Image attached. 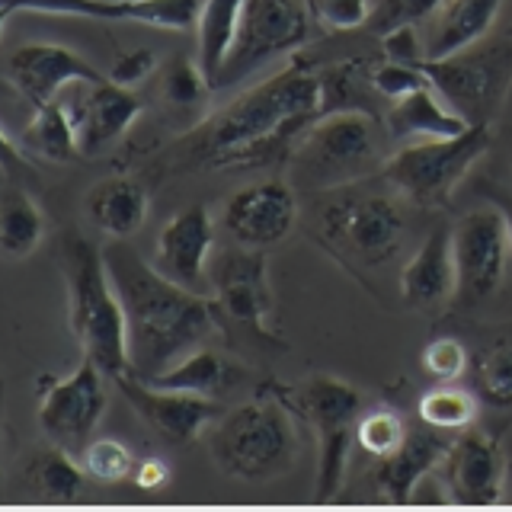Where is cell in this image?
Masks as SVG:
<instances>
[{
	"label": "cell",
	"mask_w": 512,
	"mask_h": 512,
	"mask_svg": "<svg viewBox=\"0 0 512 512\" xmlns=\"http://www.w3.org/2000/svg\"><path fill=\"white\" fill-rule=\"evenodd\" d=\"M327 112V80L308 61L295 58L288 68L205 119L176 148L180 167H266L292 157L311 122Z\"/></svg>",
	"instance_id": "1"
},
{
	"label": "cell",
	"mask_w": 512,
	"mask_h": 512,
	"mask_svg": "<svg viewBox=\"0 0 512 512\" xmlns=\"http://www.w3.org/2000/svg\"><path fill=\"white\" fill-rule=\"evenodd\" d=\"M103 260L125 308L128 375L154 381L199 349L221 324L215 298L176 285L157 266L144 263L128 240L112 237L103 247Z\"/></svg>",
	"instance_id": "2"
},
{
	"label": "cell",
	"mask_w": 512,
	"mask_h": 512,
	"mask_svg": "<svg viewBox=\"0 0 512 512\" xmlns=\"http://www.w3.org/2000/svg\"><path fill=\"white\" fill-rule=\"evenodd\" d=\"M404 196L391 186H375L372 176L359 183L324 189L317 196L314 237L352 276L394 263L407 240Z\"/></svg>",
	"instance_id": "3"
},
{
	"label": "cell",
	"mask_w": 512,
	"mask_h": 512,
	"mask_svg": "<svg viewBox=\"0 0 512 512\" xmlns=\"http://www.w3.org/2000/svg\"><path fill=\"white\" fill-rule=\"evenodd\" d=\"M61 269L68 285V324L74 340L109 378L128 372L125 308L109 279L103 250L80 234H64Z\"/></svg>",
	"instance_id": "4"
},
{
	"label": "cell",
	"mask_w": 512,
	"mask_h": 512,
	"mask_svg": "<svg viewBox=\"0 0 512 512\" xmlns=\"http://www.w3.org/2000/svg\"><path fill=\"white\" fill-rule=\"evenodd\" d=\"M208 452L228 477L272 480L292 471L298 432L288 404L276 391L256 394L208 426Z\"/></svg>",
	"instance_id": "5"
},
{
	"label": "cell",
	"mask_w": 512,
	"mask_h": 512,
	"mask_svg": "<svg viewBox=\"0 0 512 512\" xmlns=\"http://www.w3.org/2000/svg\"><path fill=\"white\" fill-rule=\"evenodd\" d=\"M381 125L372 109H330L317 116L292 151L295 180L324 192L381 173Z\"/></svg>",
	"instance_id": "6"
},
{
	"label": "cell",
	"mask_w": 512,
	"mask_h": 512,
	"mask_svg": "<svg viewBox=\"0 0 512 512\" xmlns=\"http://www.w3.org/2000/svg\"><path fill=\"white\" fill-rule=\"evenodd\" d=\"M490 125H471L452 138H420L384 160L381 180L416 208H445L480 157L490 151Z\"/></svg>",
	"instance_id": "7"
},
{
	"label": "cell",
	"mask_w": 512,
	"mask_h": 512,
	"mask_svg": "<svg viewBox=\"0 0 512 512\" xmlns=\"http://www.w3.org/2000/svg\"><path fill=\"white\" fill-rule=\"evenodd\" d=\"M429 84L471 125H493L512 93V32L503 39H480L448 58L420 61Z\"/></svg>",
	"instance_id": "8"
},
{
	"label": "cell",
	"mask_w": 512,
	"mask_h": 512,
	"mask_svg": "<svg viewBox=\"0 0 512 512\" xmlns=\"http://www.w3.org/2000/svg\"><path fill=\"white\" fill-rule=\"evenodd\" d=\"M311 0H244L237 42L218 74L215 90L247 80L263 64L292 55L311 39Z\"/></svg>",
	"instance_id": "9"
},
{
	"label": "cell",
	"mask_w": 512,
	"mask_h": 512,
	"mask_svg": "<svg viewBox=\"0 0 512 512\" xmlns=\"http://www.w3.org/2000/svg\"><path fill=\"white\" fill-rule=\"evenodd\" d=\"M458 288L452 311H477L500 292L509 269L512 237L500 208H474L452 228Z\"/></svg>",
	"instance_id": "10"
},
{
	"label": "cell",
	"mask_w": 512,
	"mask_h": 512,
	"mask_svg": "<svg viewBox=\"0 0 512 512\" xmlns=\"http://www.w3.org/2000/svg\"><path fill=\"white\" fill-rule=\"evenodd\" d=\"M295 404L317 436V493L330 496L343 484L349 439L352 426L359 423L362 397L349 381L320 372L298 384Z\"/></svg>",
	"instance_id": "11"
},
{
	"label": "cell",
	"mask_w": 512,
	"mask_h": 512,
	"mask_svg": "<svg viewBox=\"0 0 512 512\" xmlns=\"http://www.w3.org/2000/svg\"><path fill=\"white\" fill-rule=\"evenodd\" d=\"M208 282H212L221 320L247 330L256 340L276 343V333L269 327L276 298H272L269 263L263 250L244 244L218 250L212 266H208Z\"/></svg>",
	"instance_id": "12"
},
{
	"label": "cell",
	"mask_w": 512,
	"mask_h": 512,
	"mask_svg": "<svg viewBox=\"0 0 512 512\" xmlns=\"http://www.w3.org/2000/svg\"><path fill=\"white\" fill-rule=\"evenodd\" d=\"M106 372L90 356L71 375L55 378L39 400V426L58 445H80L93 436L109 407Z\"/></svg>",
	"instance_id": "13"
},
{
	"label": "cell",
	"mask_w": 512,
	"mask_h": 512,
	"mask_svg": "<svg viewBox=\"0 0 512 512\" xmlns=\"http://www.w3.org/2000/svg\"><path fill=\"white\" fill-rule=\"evenodd\" d=\"M112 384L138 413V420L170 445H192L221 416V407L205 394L160 388L128 372L116 375Z\"/></svg>",
	"instance_id": "14"
},
{
	"label": "cell",
	"mask_w": 512,
	"mask_h": 512,
	"mask_svg": "<svg viewBox=\"0 0 512 512\" xmlns=\"http://www.w3.org/2000/svg\"><path fill=\"white\" fill-rule=\"evenodd\" d=\"M202 4L205 0H0V23H10L13 13H48L189 32L199 23Z\"/></svg>",
	"instance_id": "15"
},
{
	"label": "cell",
	"mask_w": 512,
	"mask_h": 512,
	"mask_svg": "<svg viewBox=\"0 0 512 512\" xmlns=\"http://www.w3.org/2000/svg\"><path fill=\"white\" fill-rule=\"evenodd\" d=\"M298 196L282 180H266L237 189L224 205V228L237 244L266 250L276 247L295 231Z\"/></svg>",
	"instance_id": "16"
},
{
	"label": "cell",
	"mask_w": 512,
	"mask_h": 512,
	"mask_svg": "<svg viewBox=\"0 0 512 512\" xmlns=\"http://www.w3.org/2000/svg\"><path fill=\"white\" fill-rule=\"evenodd\" d=\"M7 80L36 109L52 103L68 84H100L106 77L71 48L55 42H29L7 58Z\"/></svg>",
	"instance_id": "17"
},
{
	"label": "cell",
	"mask_w": 512,
	"mask_h": 512,
	"mask_svg": "<svg viewBox=\"0 0 512 512\" xmlns=\"http://www.w3.org/2000/svg\"><path fill=\"white\" fill-rule=\"evenodd\" d=\"M215 247V221L205 205H189L157 234L154 266L176 285L202 292Z\"/></svg>",
	"instance_id": "18"
},
{
	"label": "cell",
	"mask_w": 512,
	"mask_h": 512,
	"mask_svg": "<svg viewBox=\"0 0 512 512\" xmlns=\"http://www.w3.org/2000/svg\"><path fill=\"white\" fill-rule=\"evenodd\" d=\"M445 484L461 506H490L500 500L506 480V452L500 439L484 432H464L442 461Z\"/></svg>",
	"instance_id": "19"
},
{
	"label": "cell",
	"mask_w": 512,
	"mask_h": 512,
	"mask_svg": "<svg viewBox=\"0 0 512 512\" xmlns=\"http://www.w3.org/2000/svg\"><path fill=\"white\" fill-rule=\"evenodd\" d=\"M455 288H458V269H455L452 228L439 224L416 247L407 266L400 269V301L413 311L452 308Z\"/></svg>",
	"instance_id": "20"
},
{
	"label": "cell",
	"mask_w": 512,
	"mask_h": 512,
	"mask_svg": "<svg viewBox=\"0 0 512 512\" xmlns=\"http://www.w3.org/2000/svg\"><path fill=\"white\" fill-rule=\"evenodd\" d=\"M68 109L77 128L80 157H96L135 125L144 106L132 93V87H122L112 77H106L100 84H87V93L80 96V103Z\"/></svg>",
	"instance_id": "21"
},
{
	"label": "cell",
	"mask_w": 512,
	"mask_h": 512,
	"mask_svg": "<svg viewBox=\"0 0 512 512\" xmlns=\"http://www.w3.org/2000/svg\"><path fill=\"white\" fill-rule=\"evenodd\" d=\"M448 448H452V442L442 436V429H432L429 423L410 429L397 452L378 458L375 487L381 490L384 500L407 503L416 484L445 461Z\"/></svg>",
	"instance_id": "22"
},
{
	"label": "cell",
	"mask_w": 512,
	"mask_h": 512,
	"mask_svg": "<svg viewBox=\"0 0 512 512\" xmlns=\"http://www.w3.org/2000/svg\"><path fill=\"white\" fill-rule=\"evenodd\" d=\"M84 208L96 231L116 240H128L148 221L151 192L135 176H109V180H100L87 192Z\"/></svg>",
	"instance_id": "23"
},
{
	"label": "cell",
	"mask_w": 512,
	"mask_h": 512,
	"mask_svg": "<svg viewBox=\"0 0 512 512\" xmlns=\"http://www.w3.org/2000/svg\"><path fill=\"white\" fill-rule=\"evenodd\" d=\"M384 128H388L391 138H452L468 132L471 122L458 116V112L442 100V93L426 84L420 90H413L407 96L391 103V109L384 112Z\"/></svg>",
	"instance_id": "24"
},
{
	"label": "cell",
	"mask_w": 512,
	"mask_h": 512,
	"mask_svg": "<svg viewBox=\"0 0 512 512\" xmlns=\"http://www.w3.org/2000/svg\"><path fill=\"white\" fill-rule=\"evenodd\" d=\"M500 4L503 0H445L429 32L426 58H448L487 39Z\"/></svg>",
	"instance_id": "25"
},
{
	"label": "cell",
	"mask_w": 512,
	"mask_h": 512,
	"mask_svg": "<svg viewBox=\"0 0 512 512\" xmlns=\"http://www.w3.org/2000/svg\"><path fill=\"white\" fill-rule=\"evenodd\" d=\"M471 388L493 410H512V324L493 327L471 352Z\"/></svg>",
	"instance_id": "26"
},
{
	"label": "cell",
	"mask_w": 512,
	"mask_h": 512,
	"mask_svg": "<svg viewBox=\"0 0 512 512\" xmlns=\"http://www.w3.org/2000/svg\"><path fill=\"white\" fill-rule=\"evenodd\" d=\"M240 16H244V0H205L199 23H196V36H199V64L208 77V84H218V74L228 61L231 48L237 42V29H240Z\"/></svg>",
	"instance_id": "27"
},
{
	"label": "cell",
	"mask_w": 512,
	"mask_h": 512,
	"mask_svg": "<svg viewBox=\"0 0 512 512\" xmlns=\"http://www.w3.org/2000/svg\"><path fill=\"white\" fill-rule=\"evenodd\" d=\"M45 237V215L39 202L20 186H7L0 196V250L10 260H26Z\"/></svg>",
	"instance_id": "28"
},
{
	"label": "cell",
	"mask_w": 512,
	"mask_h": 512,
	"mask_svg": "<svg viewBox=\"0 0 512 512\" xmlns=\"http://www.w3.org/2000/svg\"><path fill=\"white\" fill-rule=\"evenodd\" d=\"M23 144H29L39 157L55 160V164H68V160H74L80 154V141H77V128H74L68 103L52 100V103L32 109Z\"/></svg>",
	"instance_id": "29"
},
{
	"label": "cell",
	"mask_w": 512,
	"mask_h": 512,
	"mask_svg": "<svg viewBox=\"0 0 512 512\" xmlns=\"http://www.w3.org/2000/svg\"><path fill=\"white\" fill-rule=\"evenodd\" d=\"M234 365L221 356L215 349H192L189 356H183L173 368H167L164 375H157L151 384H160V388H176V391H192V394H205L212 397L224 388H231L234 381Z\"/></svg>",
	"instance_id": "30"
},
{
	"label": "cell",
	"mask_w": 512,
	"mask_h": 512,
	"mask_svg": "<svg viewBox=\"0 0 512 512\" xmlns=\"http://www.w3.org/2000/svg\"><path fill=\"white\" fill-rule=\"evenodd\" d=\"M26 477L32 480V487L42 490V496H48V500H55V503H71L77 500V493L84 490V471L77 468L74 458L64 452V445L58 442H52L29 458Z\"/></svg>",
	"instance_id": "31"
},
{
	"label": "cell",
	"mask_w": 512,
	"mask_h": 512,
	"mask_svg": "<svg viewBox=\"0 0 512 512\" xmlns=\"http://www.w3.org/2000/svg\"><path fill=\"white\" fill-rule=\"evenodd\" d=\"M477 394L474 388H458V384H442L420 397V420L442 432H461L477 420Z\"/></svg>",
	"instance_id": "32"
},
{
	"label": "cell",
	"mask_w": 512,
	"mask_h": 512,
	"mask_svg": "<svg viewBox=\"0 0 512 512\" xmlns=\"http://www.w3.org/2000/svg\"><path fill=\"white\" fill-rule=\"evenodd\" d=\"M160 90H164V100L176 109H196L208 100L212 84L202 71L199 61H189L183 55L170 58L164 68V80H160Z\"/></svg>",
	"instance_id": "33"
},
{
	"label": "cell",
	"mask_w": 512,
	"mask_h": 512,
	"mask_svg": "<svg viewBox=\"0 0 512 512\" xmlns=\"http://www.w3.org/2000/svg\"><path fill=\"white\" fill-rule=\"evenodd\" d=\"M407 432H410V426L404 423V416L391 407L368 410L356 423V439L372 458H384V455L397 452L400 442L407 439Z\"/></svg>",
	"instance_id": "34"
},
{
	"label": "cell",
	"mask_w": 512,
	"mask_h": 512,
	"mask_svg": "<svg viewBox=\"0 0 512 512\" xmlns=\"http://www.w3.org/2000/svg\"><path fill=\"white\" fill-rule=\"evenodd\" d=\"M423 368L436 381L455 384L471 372V352L458 336H436L423 349Z\"/></svg>",
	"instance_id": "35"
},
{
	"label": "cell",
	"mask_w": 512,
	"mask_h": 512,
	"mask_svg": "<svg viewBox=\"0 0 512 512\" xmlns=\"http://www.w3.org/2000/svg\"><path fill=\"white\" fill-rule=\"evenodd\" d=\"M135 455L132 448L119 439H93L84 448V468L90 477L106 480V484H116V480L128 477L135 471Z\"/></svg>",
	"instance_id": "36"
},
{
	"label": "cell",
	"mask_w": 512,
	"mask_h": 512,
	"mask_svg": "<svg viewBox=\"0 0 512 512\" xmlns=\"http://www.w3.org/2000/svg\"><path fill=\"white\" fill-rule=\"evenodd\" d=\"M368 84H372V90L378 96H384V100H400V96H407L413 90H420L429 84V77L423 74L420 64H404V61H384L378 64V68L368 74Z\"/></svg>",
	"instance_id": "37"
},
{
	"label": "cell",
	"mask_w": 512,
	"mask_h": 512,
	"mask_svg": "<svg viewBox=\"0 0 512 512\" xmlns=\"http://www.w3.org/2000/svg\"><path fill=\"white\" fill-rule=\"evenodd\" d=\"M314 20L324 23L327 29L336 32H349L359 29L365 23H372V0H311Z\"/></svg>",
	"instance_id": "38"
},
{
	"label": "cell",
	"mask_w": 512,
	"mask_h": 512,
	"mask_svg": "<svg viewBox=\"0 0 512 512\" xmlns=\"http://www.w3.org/2000/svg\"><path fill=\"white\" fill-rule=\"evenodd\" d=\"M442 4H445V0H384V4L375 10L372 23H368V26H372L378 36H384V32H391V29L404 26V23L426 20V16H432Z\"/></svg>",
	"instance_id": "39"
},
{
	"label": "cell",
	"mask_w": 512,
	"mask_h": 512,
	"mask_svg": "<svg viewBox=\"0 0 512 512\" xmlns=\"http://www.w3.org/2000/svg\"><path fill=\"white\" fill-rule=\"evenodd\" d=\"M381 48L391 61H404V64H420L426 58V48L420 45V36H416V23H404L384 32Z\"/></svg>",
	"instance_id": "40"
},
{
	"label": "cell",
	"mask_w": 512,
	"mask_h": 512,
	"mask_svg": "<svg viewBox=\"0 0 512 512\" xmlns=\"http://www.w3.org/2000/svg\"><path fill=\"white\" fill-rule=\"evenodd\" d=\"M154 68H157V58H154L151 48H135V52H125V55L116 58L109 77L116 80V84H122V87H135L148 74H154Z\"/></svg>",
	"instance_id": "41"
},
{
	"label": "cell",
	"mask_w": 512,
	"mask_h": 512,
	"mask_svg": "<svg viewBox=\"0 0 512 512\" xmlns=\"http://www.w3.org/2000/svg\"><path fill=\"white\" fill-rule=\"evenodd\" d=\"M132 480L141 490H160L170 480V468L160 458H141L132 471Z\"/></svg>",
	"instance_id": "42"
},
{
	"label": "cell",
	"mask_w": 512,
	"mask_h": 512,
	"mask_svg": "<svg viewBox=\"0 0 512 512\" xmlns=\"http://www.w3.org/2000/svg\"><path fill=\"white\" fill-rule=\"evenodd\" d=\"M480 196H484L493 208H500V215L506 218V228H509V237H512V192L500 189V186H480Z\"/></svg>",
	"instance_id": "43"
}]
</instances>
